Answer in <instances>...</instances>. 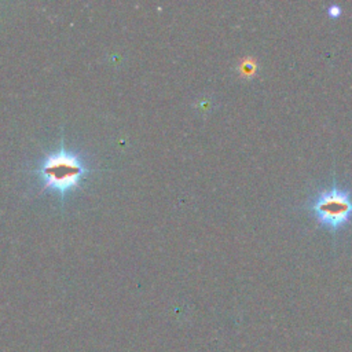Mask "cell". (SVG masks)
Returning <instances> with one entry per match:
<instances>
[{
  "mask_svg": "<svg viewBox=\"0 0 352 352\" xmlns=\"http://www.w3.org/2000/svg\"><path fill=\"white\" fill-rule=\"evenodd\" d=\"M91 169L80 154L66 150L63 146L45 154L34 173L40 177L43 188L51 190L60 198L76 190Z\"/></svg>",
  "mask_w": 352,
  "mask_h": 352,
  "instance_id": "6da1fadb",
  "label": "cell"
},
{
  "mask_svg": "<svg viewBox=\"0 0 352 352\" xmlns=\"http://www.w3.org/2000/svg\"><path fill=\"white\" fill-rule=\"evenodd\" d=\"M316 221L333 232L344 228L352 217V192L334 184L318 192L308 205Z\"/></svg>",
  "mask_w": 352,
  "mask_h": 352,
  "instance_id": "7a4b0ae2",
  "label": "cell"
},
{
  "mask_svg": "<svg viewBox=\"0 0 352 352\" xmlns=\"http://www.w3.org/2000/svg\"><path fill=\"white\" fill-rule=\"evenodd\" d=\"M329 15H330L331 18H337V16H340V15H341V7H340V6H337V4L330 6V7H329Z\"/></svg>",
  "mask_w": 352,
  "mask_h": 352,
  "instance_id": "3957f363",
  "label": "cell"
},
{
  "mask_svg": "<svg viewBox=\"0 0 352 352\" xmlns=\"http://www.w3.org/2000/svg\"><path fill=\"white\" fill-rule=\"evenodd\" d=\"M242 69H243V74H248V76H250L252 73H254V69H256V65L254 63H242Z\"/></svg>",
  "mask_w": 352,
  "mask_h": 352,
  "instance_id": "277c9868",
  "label": "cell"
}]
</instances>
